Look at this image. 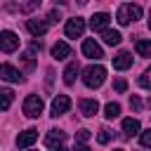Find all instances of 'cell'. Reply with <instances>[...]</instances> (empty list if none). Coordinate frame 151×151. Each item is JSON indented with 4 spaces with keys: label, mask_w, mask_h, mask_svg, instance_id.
<instances>
[{
    "label": "cell",
    "mask_w": 151,
    "mask_h": 151,
    "mask_svg": "<svg viewBox=\"0 0 151 151\" xmlns=\"http://www.w3.org/2000/svg\"><path fill=\"white\" fill-rule=\"evenodd\" d=\"M0 76H2V80H7V83H21V80H24L21 71L14 68L12 64H2V66H0Z\"/></svg>",
    "instance_id": "9"
},
{
    "label": "cell",
    "mask_w": 151,
    "mask_h": 151,
    "mask_svg": "<svg viewBox=\"0 0 151 151\" xmlns=\"http://www.w3.org/2000/svg\"><path fill=\"white\" fill-rule=\"evenodd\" d=\"M59 151H68V149H64V146H61V149H59Z\"/></svg>",
    "instance_id": "35"
},
{
    "label": "cell",
    "mask_w": 151,
    "mask_h": 151,
    "mask_svg": "<svg viewBox=\"0 0 151 151\" xmlns=\"http://www.w3.org/2000/svg\"><path fill=\"white\" fill-rule=\"evenodd\" d=\"M42 109H45V104H42V99H40L38 94H28V97L24 99V113H26L28 118H38V116L42 113Z\"/></svg>",
    "instance_id": "3"
},
{
    "label": "cell",
    "mask_w": 151,
    "mask_h": 151,
    "mask_svg": "<svg viewBox=\"0 0 151 151\" xmlns=\"http://www.w3.org/2000/svg\"><path fill=\"white\" fill-rule=\"evenodd\" d=\"M76 76H78V64L76 61L66 64V68H64V85H73L76 83Z\"/></svg>",
    "instance_id": "16"
},
{
    "label": "cell",
    "mask_w": 151,
    "mask_h": 151,
    "mask_svg": "<svg viewBox=\"0 0 151 151\" xmlns=\"http://www.w3.org/2000/svg\"><path fill=\"white\" fill-rule=\"evenodd\" d=\"M139 142H142V146H149L151 149V130H144L139 134Z\"/></svg>",
    "instance_id": "25"
},
{
    "label": "cell",
    "mask_w": 151,
    "mask_h": 151,
    "mask_svg": "<svg viewBox=\"0 0 151 151\" xmlns=\"http://www.w3.org/2000/svg\"><path fill=\"white\" fill-rule=\"evenodd\" d=\"M149 28H151V12H149Z\"/></svg>",
    "instance_id": "33"
},
{
    "label": "cell",
    "mask_w": 151,
    "mask_h": 151,
    "mask_svg": "<svg viewBox=\"0 0 151 151\" xmlns=\"http://www.w3.org/2000/svg\"><path fill=\"white\" fill-rule=\"evenodd\" d=\"M109 139H111V130L101 127V130H99V134H97V142H99V144H109Z\"/></svg>",
    "instance_id": "23"
},
{
    "label": "cell",
    "mask_w": 151,
    "mask_h": 151,
    "mask_svg": "<svg viewBox=\"0 0 151 151\" xmlns=\"http://www.w3.org/2000/svg\"><path fill=\"white\" fill-rule=\"evenodd\" d=\"M64 139H66V132H61V130H50V132L45 134V146L52 149V151H59V149L64 146Z\"/></svg>",
    "instance_id": "6"
},
{
    "label": "cell",
    "mask_w": 151,
    "mask_h": 151,
    "mask_svg": "<svg viewBox=\"0 0 151 151\" xmlns=\"http://www.w3.org/2000/svg\"><path fill=\"white\" fill-rule=\"evenodd\" d=\"M116 19H118V24H120V26H127V24H132V21L142 19V7H139V5H132V2H125V5H120V7H118Z\"/></svg>",
    "instance_id": "1"
},
{
    "label": "cell",
    "mask_w": 151,
    "mask_h": 151,
    "mask_svg": "<svg viewBox=\"0 0 151 151\" xmlns=\"http://www.w3.org/2000/svg\"><path fill=\"white\" fill-rule=\"evenodd\" d=\"M0 94H2L0 109H2V111H7V109H9V104H12V99H14V92H12V90H2Z\"/></svg>",
    "instance_id": "21"
},
{
    "label": "cell",
    "mask_w": 151,
    "mask_h": 151,
    "mask_svg": "<svg viewBox=\"0 0 151 151\" xmlns=\"http://www.w3.org/2000/svg\"><path fill=\"white\" fill-rule=\"evenodd\" d=\"M0 47H2V52H5V54H9V52L19 50V35H17V33H12V31H2V33H0Z\"/></svg>",
    "instance_id": "5"
},
{
    "label": "cell",
    "mask_w": 151,
    "mask_h": 151,
    "mask_svg": "<svg viewBox=\"0 0 151 151\" xmlns=\"http://www.w3.org/2000/svg\"><path fill=\"white\" fill-rule=\"evenodd\" d=\"M113 90H116V92H125V90H127V83H125L123 78H118V80L113 83Z\"/></svg>",
    "instance_id": "27"
},
{
    "label": "cell",
    "mask_w": 151,
    "mask_h": 151,
    "mask_svg": "<svg viewBox=\"0 0 151 151\" xmlns=\"http://www.w3.org/2000/svg\"><path fill=\"white\" fill-rule=\"evenodd\" d=\"M73 151H90V146H87V144H76Z\"/></svg>",
    "instance_id": "31"
},
{
    "label": "cell",
    "mask_w": 151,
    "mask_h": 151,
    "mask_svg": "<svg viewBox=\"0 0 151 151\" xmlns=\"http://www.w3.org/2000/svg\"><path fill=\"white\" fill-rule=\"evenodd\" d=\"M35 139H38V130H35V127H28V130H24V132L17 134V146H19V149H26V146H31Z\"/></svg>",
    "instance_id": "10"
},
{
    "label": "cell",
    "mask_w": 151,
    "mask_h": 151,
    "mask_svg": "<svg viewBox=\"0 0 151 151\" xmlns=\"http://www.w3.org/2000/svg\"><path fill=\"white\" fill-rule=\"evenodd\" d=\"M71 109V97L68 94H57L54 99H52V116L57 118V116H61V113H66Z\"/></svg>",
    "instance_id": "7"
},
{
    "label": "cell",
    "mask_w": 151,
    "mask_h": 151,
    "mask_svg": "<svg viewBox=\"0 0 151 151\" xmlns=\"http://www.w3.org/2000/svg\"><path fill=\"white\" fill-rule=\"evenodd\" d=\"M139 85H142L144 90H151V66H149V68L139 76Z\"/></svg>",
    "instance_id": "22"
},
{
    "label": "cell",
    "mask_w": 151,
    "mask_h": 151,
    "mask_svg": "<svg viewBox=\"0 0 151 151\" xmlns=\"http://www.w3.org/2000/svg\"><path fill=\"white\" fill-rule=\"evenodd\" d=\"M104 80H106V68L99 66V64H97V66H87V68L83 71V83H85L87 87H92V90L99 87Z\"/></svg>",
    "instance_id": "2"
},
{
    "label": "cell",
    "mask_w": 151,
    "mask_h": 151,
    "mask_svg": "<svg viewBox=\"0 0 151 151\" xmlns=\"http://www.w3.org/2000/svg\"><path fill=\"white\" fill-rule=\"evenodd\" d=\"M130 66H132V54H130V52H118V54L113 57V68L125 71V68H130Z\"/></svg>",
    "instance_id": "14"
},
{
    "label": "cell",
    "mask_w": 151,
    "mask_h": 151,
    "mask_svg": "<svg viewBox=\"0 0 151 151\" xmlns=\"http://www.w3.org/2000/svg\"><path fill=\"white\" fill-rule=\"evenodd\" d=\"M78 2H80V5H85V2H87V0H78Z\"/></svg>",
    "instance_id": "34"
},
{
    "label": "cell",
    "mask_w": 151,
    "mask_h": 151,
    "mask_svg": "<svg viewBox=\"0 0 151 151\" xmlns=\"http://www.w3.org/2000/svg\"><path fill=\"white\" fill-rule=\"evenodd\" d=\"M76 139H78L80 144H85V142L90 139V130H85V127H83V130H78V132H76Z\"/></svg>",
    "instance_id": "26"
},
{
    "label": "cell",
    "mask_w": 151,
    "mask_h": 151,
    "mask_svg": "<svg viewBox=\"0 0 151 151\" xmlns=\"http://www.w3.org/2000/svg\"><path fill=\"white\" fill-rule=\"evenodd\" d=\"M47 19H50V21H52V24H57V21H59V19H61V14H59V12H57V9H50V14H47Z\"/></svg>",
    "instance_id": "29"
},
{
    "label": "cell",
    "mask_w": 151,
    "mask_h": 151,
    "mask_svg": "<svg viewBox=\"0 0 151 151\" xmlns=\"http://www.w3.org/2000/svg\"><path fill=\"white\" fill-rule=\"evenodd\" d=\"M83 31H85V19H80V17L68 19V21H66V26H64L66 38H80V35H83Z\"/></svg>",
    "instance_id": "4"
},
{
    "label": "cell",
    "mask_w": 151,
    "mask_h": 151,
    "mask_svg": "<svg viewBox=\"0 0 151 151\" xmlns=\"http://www.w3.org/2000/svg\"><path fill=\"white\" fill-rule=\"evenodd\" d=\"M104 116L111 120V118H118L120 116V104H116V101H109L106 106H104Z\"/></svg>",
    "instance_id": "20"
},
{
    "label": "cell",
    "mask_w": 151,
    "mask_h": 151,
    "mask_svg": "<svg viewBox=\"0 0 151 151\" xmlns=\"http://www.w3.org/2000/svg\"><path fill=\"white\" fill-rule=\"evenodd\" d=\"M123 132H125L127 137L137 134V132H139V120H137V118H125V120H123Z\"/></svg>",
    "instance_id": "17"
},
{
    "label": "cell",
    "mask_w": 151,
    "mask_h": 151,
    "mask_svg": "<svg viewBox=\"0 0 151 151\" xmlns=\"http://www.w3.org/2000/svg\"><path fill=\"white\" fill-rule=\"evenodd\" d=\"M54 2H59V5H64V2H66V0H54Z\"/></svg>",
    "instance_id": "32"
},
{
    "label": "cell",
    "mask_w": 151,
    "mask_h": 151,
    "mask_svg": "<svg viewBox=\"0 0 151 151\" xmlns=\"http://www.w3.org/2000/svg\"><path fill=\"white\" fill-rule=\"evenodd\" d=\"M40 47H42V45L33 40V42H31V47H28V54H33V52H40Z\"/></svg>",
    "instance_id": "30"
},
{
    "label": "cell",
    "mask_w": 151,
    "mask_h": 151,
    "mask_svg": "<svg viewBox=\"0 0 151 151\" xmlns=\"http://www.w3.org/2000/svg\"><path fill=\"white\" fill-rule=\"evenodd\" d=\"M109 21H111V17H109L106 12H97V14L90 17V26H92V31H106V28H109Z\"/></svg>",
    "instance_id": "11"
},
{
    "label": "cell",
    "mask_w": 151,
    "mask_h": 151,
    "mask_svg": "<svg viewBox=\"0 0 151 151\" xmlns=\"http://www.w3.org/2000/svg\"><path fill=\"white\" fill-rule=\"evenodd\" d=\"M83 54H85L87 59H101V57H104V52H101V47H99V42H97L94 38H87V40L83 42Z\"/></svg>",
    "instance_id": "8"
},
{
    "label": "cell",
    "mask_w": 151,
    "mask_h": 151,
    "mask_svg": "<svg viewBox=\"0 0 151 151\" xmlns=\"http://www.w3.org/2000/svg\"><path fill=\"white\" fill-rule=\"evenodd\" d=\"M134 50H137L139 57H151V40H137Z\"/></svg>",
    "instance_id": "19"
},
{
    "label": "cell",
    "mask_w": 151,
    "mask_h": 151,
    "mask_svg": "<svg viewBox=\"0 0 151 151\" xmlns=\"http://www.w3.org/2000/svg\"><path fill=\"white\" fill-rule=\"evenodd\" d=\"M26 28H28V33L31 35H45V31H47V21H42V19H28L26 21Z\"/></svg>",
    "instance_id": "12"
},
{
    "label": "cell",
    "mask_w": 151,
    "mask_h": 151,
    "mask_svg": "<svg viewBox=\"0 0 151 151\" xmlns=\"http://www.w3.org/2000/svg\"><path fill=\"white\" fill-rule=\"evenodd\" d=\"M40 2H42V0H26L21 9H24V12H33V9H38V7H40Z\"/></svg>",
    "instance_id": "24"
},
{
    "label": "cell",
    "mask_w": 151,
    "mask_h": 151,
    "mask_svg": "<svg viewBox=\"0 0 151 151\" xmlns=\"http://www.w3.org/2000/svg\"><path fill=\"white\" fill-rule=\"evenodd\" d=\"M80 113L83 116H87V118H92L97 111H99V104H97V99H80Z\"/></svg>",
    "instance_id": "15"
},
{
    "label": "cell",
    "mask_w": 151,
    "mask_h": 151,
    "mask_svg": "<svg viewBox=\"0 0 151 151\" xmlns=\"http://www.w3.org/2000/svg\"><path fill=\"white\" fill-rule=\"evenodd\" d=\"M113 151H123V149H113Z\"/></svg>",
    "instance_id": "36"
},
{
    "label": "cell",
    "mask_w": 151,
    "mask_h": 151,
    "mask_svg": "<svg viewBox=\"0 0 151 151\" xmlns=\"http://www.w3.org/2000/svg\"><path fill=\"white\" fill-rule=\"evenodd\" d=\"M52 57H54L57 61H61V59L71 57V47H68V42H64V40L54 42V45H52Z\"/></svg>",
    "instance_id": "13"
},
{
    "label": "cell",
    "mask_w": 151,
    "mask_h": 151,
    "mask_svg": "<svg viewBox=\"0 0 151 151\" xmlns=\"http://www.w3.org/2000/svg\"><path fill=\"white\" fill-rule=\"evenodd\" d=\"M101 38H104L106 45H118L123 35H120L118 31H113V28H106V31H101Z\"/></svg>",
    "instance_id": "18"
},
{
    "label": "cell",
    "mask_w": 151,
    "mask_h": 151,
    "mask_svg": "<svg viewBox=\"0 0 151 151\" xmlns=\"http://www.w3.org/2000/svg\"><path fill=\"white\" fill-rule=\"evenodd\" d=\"M130 109H132V111H139V109H142V101H139V97H134V94L130 97Z\"/></svg>",
    "instance_id": "28"
}]
</instances>
